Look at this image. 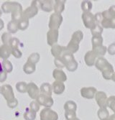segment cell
Listing matches in <instances>:
<instances>
[{"instance_id":"cell-1","label":"cell","mask_w":115,"mask_h":120,"mask_svg":"<svg viewBox=\"0 0 115 120\" xmlns=\"http://www.w3.org/2000/svg\"><path fill=\"white\" fill-rule=\"evenodd\" d=\"M98 115H99V117L101 119H107L109 116V112H107V110L106 109L104 108H101V109L98 112Z\"/></svg>"},{"instance_id":"cell-2","label":"cell","mask_w":115,"mask_h":120,"mask_svg":"<svg viewBox=\"0 0 115 120\" xmlns=\"http://www.w3.org/2000/svg\"><path fill=\"white\" fill-rule=\"evenodd\" d=\"M103 120H115V115H112L110 118H109V119H104Z\"/></svg>"},{"instance_id":"cell-3","label":"cell","mask_w":115,"mask_h":120,"mask_svg":"<svg viewBox=\"0 0 115 120\" xmlns=\"http://www.w3.org/2000/svg\"><path fill=\"white\" fill-rule=\"evenodd\" d=\"M2 66L1 63H0V72H2Z\"/></svg>"}]
</instances>
